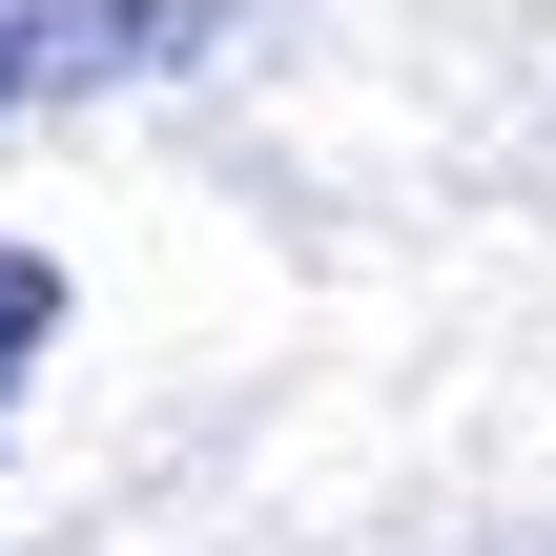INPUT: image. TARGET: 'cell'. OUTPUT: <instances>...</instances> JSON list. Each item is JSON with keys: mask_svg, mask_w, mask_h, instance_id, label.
Returning <instances> with one entry per match:
<instances>
[{"mask_svg": "<svg viewBox=\"0 0 556 556\" xmlns=\"http://www.w3.org/2000/svg\"><path fill=\"white\" fill-rule=\"evenodd\" d=\"M248 0H0V124H62V103H124L165 62H206Z\"/></svg>", "mask_w": 556, "mask_h": 556, "instance_id": "1", "label": "cell"}, {"mask_svg": "<svg viewBox=\"0 0 556 556\" xmlns=\"http://www.w3.org/2000/svg\"><path fill=\"white\" fill-rule=\"evenodd\" d=\"M41 351H62V248H0V413L41 392Z\"/></svg>", "mask_w": 556, "mask_h": 556, "instance_id": "2", "label": "cell"}]
</instances>
